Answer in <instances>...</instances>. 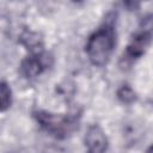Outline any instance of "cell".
I'll return each instance as SVG.
<instances>
[{
  "label": "cell",
  "mask_w": 153,
  "mask_h": 153,
  "mask_svg": "<svg viewBox=\"0 0 153 153\" xmlns=\"http://www.w3.org/2000/svg\"><path fill=\"white\" fill-rule=\"evenodd\" d=\"M48 54H38V55H31L24 59L20 63V73L23 76L27 79H32L37 75H39L44 68L49 66L48 63Z\"/></svg>",
  "instance_id": "5b68a950"
},
{
  "label": "cell",
  "mask_w": 153,
  "mask_h": 153,
  "mask_svg": "<svg viewBox=\"0 0 153 153\" xmlns=\"http://www.w3.org/2000/svg\"><path fill=\"white\" fill-rule=\"evenodd\" d=\"M12 103V91L10 88V86L5 82L1 81L0 84V109L1 111H6Z\"/></svg>",
  "instance_id": "52a82bcc"
},
{
  "label": "cell",
  "mask_w": 153,
  "mask_h": 153,
  "mask_svg": "<svg viewBox=\"0 0 153 153\" xmlns=\"http://www.w3.org/2000/svg\"><path fill=\"white\" fill-rule=\"evenodd\" d=\"M35 117L45 131H48L50 135L57 139L66 137L78 127L75 117L68 115L53 114L48 111H37L35 114Z\"/></svg>",
  "instance_id": "7a4b0ae2"
},
{
  "label": "cell",
  "mask_w": 153,
  "mask_h": 153,
  "mask_svg": "<svg viewBox=\"0 0 153 153\" xmlns=\"http://www.w3.org/2000/svg\"><path fill=\"white\" fill-rule=\"evenodd\" d=\"M152 25H143V29L131 37L126 50V57L135 60L145 54L152 41Z\"/></svg>",
  "instance_id": "3957f363"
},
{
  "label": "cell",
  "mask_w": 153,
  "mask_h": 153,
  "mask_svg": "<svg viewBox=\"0 0 153 153\" xmlns=\"http://www.w3.org/2000/svg\"><path fill=\"white\" fill-rule=\"evenodd\" d=\"M146 153H153V145H151V146H149V147L147 148Z\"/></svg>",
  "instance_id": "9c48e42d"
},
{
  "label": "cell",
  "mask_w": 153,
  "mask_h": 153,
  "mask_svg": "<svg viewBox=\"0 0 153 153\" xmlns=\"http://www.w3.org/2000/svg\"><path fill=\"white\" fill-rule=\"evenodd\" d=\"M19 39H20V43L32 55H38L43 53V41L38 33L32 31H24Z\"/></svg>",
  "instance_id": "8992f818"
},
{
  "label": "cell",
  "mask_w": 153,
  "mask_h": 153,
  "mask_svg": "<svg viewBox=\"0 0 153 153\" xmlns=\"http://www.w3.org/2000/svg\"><path fill=\"white\" fill-rule=\"evenodd\" d=\"M117 98L124 104H131L136 100V93L129 85H123L117 91Z\"/></svg>",
  "instance_id": "ba28073f"
},
{
  "label": "cell",
  "mask_w": 153,
  "mask_h": 153,
  "mask_svg": "<svg viewBox=\"0 0 153 153\" xmlns=\"http://www.w3.org/2000/svg\"><path fill=\"white\" fill-rule=\"evenodd\" d=\"M84 141L87 148V153H105L108 149L106 135L98 124L88 127Z\"/></svg>",
  "instance_id": "277c9868"
},
{
  "label": "cell",
  "mask_w": 153,
  "mask_h": 153,
  "mask_svg": "<svg viewBox=\"0 0 153 153\" xmlns=\"http://www.w3.org/2000/svg\"><path fill=\"white\" fill-rule=\"evenodd\" d=\"M116 43V35L112 24L105 23L93 32L86 43V54L93 66L102 67L111 57Z\"/></svg>",
  "instance_id": "6da1fadb"
}]
</instances>
